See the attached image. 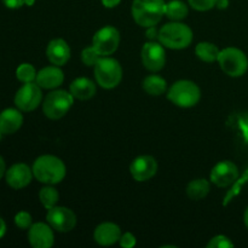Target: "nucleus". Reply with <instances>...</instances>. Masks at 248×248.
<instances>
[{
	"mask_svg": "<svg viewBox=\"0 0 248 248\" xmlns=\"http://www.w3.org/2000/svg\"><path fill=\"white\" fill-rule=\"evenodd\" d=\"M157 40L167 48L172 50H183L193 41V31L186 24L179 21L167 23L159 31Z\"/></svg>",
	"mask_w": 248,
	"mask_h": 248,
	"instance_id": "obj_3",
	"label": "nucleus"
},
{
	"mask_svg": "<svg viewBox=\"0 0 248 248\" xmlns=\"http://www.w3.org/2000/svg\"><path fill=\"white\" fill-rule=\"evenodd\" d=\"M157 162L150 155H140L136 157L130 165V173L137 182L149 181L156 174Z\"/></svg>",
	"mask_w": 248,
	"mask_h": 248,
	"instance_id": "obj_13",
	"label": "nucleus"
},
{
	"mask_svg": "<svg viewBox=\"0 0 248 248\" xmlns=\"http://www.w3.org/2000/svg\"><path fill=\"white\" fill-rule=\"evenodd\" d=\"M188 6L181 0H171L167 2L165 7V16H167L172 21H182L188 16Z\"/></svg>",
	"mask_w": 248,
	"mask_h": 248,
	"instance_id": "obj_24",
	"label": "nucleus"
},
{
	"mask_svg": "<svg viewBox=\"0 0 248 248\" xmlns=\"http://www.w3.org/2000/svg\"><path fill=\"white\" fill-rule=\"evenodd\" d=\"M43 92L41 87L36 82H26L18 89L15 94V106L21 111L35 110L41 103Z\"/></svg>",
	"mask_w": 248,
	"mask_h": 248,
	"instance_id": "obj_8",
	"label": "nucleus"
},
{
	"mask_svg": "<svg viewBox=\"0 0 248 248\" xmlns=\"http://www.w3.org/2000/svg\"><path fill=\"white\" fill-rule=\"evenodd\" d=\"M74 103V97L64 90H55L45 97L43 102V111L46 118L58 120L69 111Z\"/></svg>",
	"mask_w": 248,
	"mask_h": 248,
	"instance_id": "obj_6",
	"label": "nucleus"
},
{
	"mask_svg": "<svg viewBox=\"0 0 248 248\" xmlns=\"http://www.w3.org/2000/svg\"><path fill=\"white\" fill-rule=\"evenodd\" d=\"M101 57H103V56L99 55L98 51L93 46H89V47L84 48L81 52V61L87 67H94Z\"/></svg>",
	"mask_w": 248,
	"mask_h": 248,
	"instance_id": "obj_27",
	"label": "nucleus"
},
{
	"mask_svg": "<svg viewBox=\"0 0 248 248\" xmlns=\"http://www.w3.org/2000/svg\"><path fill=\"white\" fill-rule=\"evenodd\" d=\"M23 125V115L18 108H7L0 113V130L2 135H12Z\"/></svg>",
	"mask_w": 248,
	"mask_h": 248,
	"instance_id": "obj_19",
	"label": "nucleus"
},
{
	"mask_svg": "<svg viewBox=\"0 0 248 248\" xmlns=\"http://www.w3.org/2000/svg\"><path fill=\"white\" fill-rule=\"evenodd\" d=\"M143 90L150 96H161L166 92L167 82L162 77L156 74L148 75L142 82Z\"/></svg>",
	"mask_w": 248,
	"mask_h": 248,
	"instance_id": "obj_21",
	"label": "nucleus"
},
{
	"mask_svg": "<svg viewBox=\"0 0 248 248\" xmlns=\"http://www.w3.org/2000/svg\"><path fill=\"white\" fill-rule=\"evenodd\" d=\"M229 6V0H217V4H216V7L219 10H225Z\"/></svg>",
	"mask_w": 248,
	"mask_h": 248,
	"instance_id": "obj_36",
	"label": "nucleus"
},
{
	"mask_svg": "<svg viewBox=\"0 0 248 248\" xmlns=\"http://www.w3.org/2000/svg\"><path fill=\"white\" fill-rule=\"evenodd\" d=\"M2 136H4V135H2V132H1V130H0V140H1V137H2Z\"/></svg>",
	"mask_w": 248,
	"mask_h": 248,
	"instance_id": "obj_40",
	"label": "nucleus"
},
{
	"mask_svg": "<svg viewBox=\"0 0 248 248\" xmlns=\"http://www.w3.org/2000/svg\"><path fill=\"white\" fill-rule=\"evenodd\" d=\"M244 222H245V225H246V228L248 229V207L246 208V211H245V215H244Z\"/></svg>",
	"mask_w": 248,
	"mask_h": 248,
	"instance_id": "obj_38",
	"label": "nucleus"
},
{
	"mask_svg": "<svg viewBox=\"0 0 248 248\" xmlns=\"http://www.w3.org/2000/svg\"><path fill=\"white\" fill-rule=\"evenodd\" d=\"M69 92L73 97L80 101H86L92 98L96 94L97 87L96 84L89 78H78L70 84Z\"/></svg>",
	"mask_w": 248,
	"mask_h": 248,
	"instance_id": "obj_20",
	"label": "nucleus"
},
{
	"mask_svg": "<svg viewBox=\"0 0 248 248\" xmlns=\"http://www.w3.org/2000/svg\"><path fill=\"white\" fill-rule=\"evenodd\" d=\"M34 2H35V0H26V5H28V6H31Z\"/></svg>",
	"mask_w": 248,
	"mask_h": 248,
	"instance_id": "obj_39",
	"label": "nucleus"
},
{
	"mask_svg": "<svg viewBox=\"0 0 248 248\" xmlns=\"http://www.w3.org/2000/svg\"><path fill=\"white\" fill-rule=\"evenodd\" d=\"M1 1L7 9H11V10L19 9V7H22L24 4H26V0H1Z\"/></svg>",
	"mask_w": 248,
	"mask_h": 248,
	"instance_id": "obj_32",
	"label": "nucleus"
},
{
	"mask_svg": "<svg viewBox=\"0 0 248 248\" xmlns=\"http://www.w3.org/2000/svg\"><path fill=\"white\" fill-rule=\"evenodd\" d=\"M39 200L46 210H50L57 205L58 200H60V194L53 186H48L47 184V186H44L39 191Z\"/></svg>",
	"mask_w": 248,
	"mask_h": 248,
	"instance_id": "obj_25",
	"label": "nucleus"
},
{
	"mask_svg": "<svg viewBox=\"0 0 248 248\" xmlns=\"http://www.w3.org/2000/svg\"><path fill=\"white\" fill-rule=\"evenodd\" d=\"M234 244L232 240L225 235H217V236L212 237L210 242L207 244V248H232Z\"/></svg>",
	"mask_w": 248,
	"mask_h": 248,
	"instance_id": "obj_28",
	"label": "nucleus"
},
{
	"mask_svg": "<svg viewBox=\"0 0 248 248\" xmlns=\"http://www.w3.org/2000/svg\"><path fill=\"white\" fill-rule=\"evenodd\" d=\"M28 241L34 248H50L55 244L52 227L46 223H35L28 229Z\"/></svg>",
	"mask_w": 248,
	"mask_h": 248,
	"instance_id": "obj_14",
	"label": "nucleus"
},
{
	"mask_svg": "<svg viewBox=\"0 0 248 248\" xmlns=\"http://www.w3.org/2000/svg\"><path fill=\"white\" fill-rule=\"evenodd\" d=\"M94 78L99 86L111 90L120 84L123 79V68L115 58L103 56L94 65Z\"/></svg>",
	"mask_w": 248,
	"mask_h": 248,
	"instance_id": "obj_5",
	"label": "nucleus"
},
{
	"mask_svg": "<svg viewBox=\"0 0 248 248\" xmlns=\"http://www.w3.org/2000/svg\"><path fill=\"white\" fill-rule=\"evenodd\" d=\"M217 62L220 69L232 78L242 77L248 69L247 56L236 47H227L220 51Z\"/></svg>",
	"mask_w": 248,
	"mask_h": 248,
	"instance_id": "obj_7",
	"label": "nucleus"
},
{
	"mask_svg": "<svg viewBox=\"0 0 248 248\" xmlns=\"http://www.w3.org/2000/svg\"><path fill=\"white\" fill-rule=\"evenodd\" d=\"M120 246L124 248H132L136 246V236L132 232H125V234L121 235L120 240Z\"/></svg>",
	"mask_w": 248,
	"mask_h": 248,
	"instance_id": "obj_31",
	"label": "nucleus"
},
{
	"mask_svg": "<svg viewBox=\"0 0 248 248\" xmlns=\"http://www.w3.org/2000/svg\"><path fill=\"white\" fill-rule=\"evenodd\" d=\"M167 98L177 107L191 108L200 101V87L190 80H179L170 87L167 92Z\"/></svg>",
	"mask_w": 248,
	"mask_h": 248,
	"instance_id": "obj_4",
	"label": "nucleus"
},
{
	"mask_svg": "<svg viewBox=\"0 0 248 248\" xmlns=\"http://www.w3.org/2000/svg\"><path fill=\"white\" fill-rule=\"evenodd\" d=\"M189 5L196 11H208L216 7L217 0H188Z\"/></svg>",
	"mask_w": 248,
	"mask_h": 248,
	"instance_id": "obj_30",
	"label": "nucleus"
},
{
	"mask_svg": "<svg viewBox=\"0 0 248 248\" xmlns=\"http://www.w3.org/2000/svg\"><path fill=\"white\" fill-rule=\"evenodd\" d=\"M210 182L203 178L194 179L186 186V195L194 201H199L205 199L210 193Z\"/></svg>",
	"mask_w": 248,
	"mask_h": 248,
	"instance_id": "obj_22",
	"label": "nucleus"
},
{
	"mask_svg": "<svg viewBox=\"0 0 248 248\" xmlns=\"http://www.w3.org/2000/svg\"><path fill=\"white\" fill-rule=\"evenodd\" d=\"M64 80V74L60 69L58 65H48V67L43 68L36 74L35 82L41 87L46 90L57 89L58 86L63 84Z\"/></svg>",
	"mask_w": 248,
	"mask_h": 248,
	"instance_id": "obj_16",
	"label": "nucleus"
},
{
	"mask_svg": "<svg viewBox=\"0 0 248 248\" xmlns=\"http://www.w3.org/2000/svg\"><path fill=\"white\" fill-rule=\"evenodd\" d=\"M5 173H6V164L4 161V157L0 155V179L5 176Z\"/></svg>",
	"mask_w": 248,
	"mask_h": 248,
	"instance_id": "obj_35",
	"label": "nucleus"
},
{
	"mask_svg": "<svg viewBox=\"0 0 248 248\" xmlns=\"http://www.w3.org/2000/svg\"><path fill=\"white\" fill-rule=\"evenodd\" d=\"M220 50L212 43L208 41H202V43L198 44L195 47V53L201 61L207 63H212L218 61V56H219Z\"/></svg>",
	"mask_w": 248,
	"mask_h": 248,
	"instance_id": "obj_23",
	"label": "nucleus"
},
{
	"mask_svg": "<svg viewBox=\"0 0 248 248\" xmlns=\"http://www.w3.org/2000/svg\"><path fill=\"white\" fill-rule=\"evenodd\" d=\"M48 224L52 229L60 232H68L73 230L77 225V215L70 208L57 206L50 208L46 215Z\"/></svg>",
	"mask_w": 248,
	"mask_h": 248,
	"instance_id": "obj_11",
	"label": "nucleus"
},
{
	"mask_svg": "<svg viewBox=\"0 0 248 248\" xmlns=\"http://www.w3.org/2000/svg\"><path fill=\"white\" fill-rule=\"evenodd\" d=\"M165 46L157 41H148L143 45L140 51L142 63L150 72H160L166 63V52Z\"/></svg>",
	"mask_w": 248,
	"mask_h": 248,
	"instance_id": "obj_10",
	"label": "nucleus"
},
{
	"mask_svg": "<svg viewBox=\"0 0 248 248\" xmlns=\"http://www.w3.org/2000/svg\"><path fill=\"white\" fill-rule=\"evenodd\" d=\"M5 234H6V223L0 217V239H2Z\"/></svg>",
	"mask_w": 248,
	"mask_h": 248,
	"instance_id": "obj_37",
	"label": "nucleus"
},
{
	"mask_svg": "<svg viewBox=\"0 0 248 248\" xmlns=\"http://www.w3.org/2000/svg\"><path fill=\"white\" fill-rule=\"evenodd\" d=\"M15 224L22 230L29 229L31 227V216L26 211H21L15 216Z\"/></svg>",
	"mask_w": 248,
	"mask_h": 248,
	"instance_id": "obj_29",
	"label": "nucleus"
},
{
	"mask_svg": "<svg viewBox=\"0 0 248 248\" xmlns=\"http://www.w3.org/2000/svg\"><path fill=\"white\" fill-rule=\"evenodd\" d=\"M33 174L40 183L48 184H58L64 179L67 169L65 165L60 157L53 156V155H41L34 161Z\"/></svg>",
	"mask_w": 248,
	"mask_h": 248,
	"instance_id": "obj_1",
	"label": "nucleus"
},
{
	"mask_svg": "<svg viewBox=\"0 0 248 248\" xmlns=\"http://www.w3.org/2000/svg\"><path fill=\"white\" fill-rule=\"evenodd\" d=\"M121 229L118 224L111 222H106L99 224L94 229L93 239L101 246H111L119 242L121 237Z\"/></svg>",
	"mask_w": 248,
	"mask_h": 248,
	"instance_id": "obj_17",
	"label": "nucleus"
},
{
	"mask_svg": "<svg viewBox=\"0 0 248 248\" xmlns=\"http://www.w3.org/2000/svg\"><path fill=\"white\" fill-rule=\"evenodd\" d=\"M103 6H106L107 9H113V7L118 6L121 2V0H101Z\"/></svg>",
	"mask_w": 248,
	"mask_h": 248,
	"instance_id": "obj_34",
	"label": "nucleus"
},
{
	"mask_svg": "<svg viewBox=\"0 0 248 248\" xmlns=\"http://www.w3.org/2000/svg\"><path fill=\"white\" fill-rule=\"evenodd\" d=\"M239 177V169L234 162L224 160L216 165L210 174L211 182L219 188H227L232 186Z\"/></svg>",
	"mask_w": 248,
	"mask_h": 248,
	"instance_id": "obj_12",
	"label": "nucleus"
},
{
	"mask_svg": "<svg viewBox=\"0 0 248 248\" xmlns=\"http://www.w3.org/2000/svg\"><path fill=\"white\" fill-rule=\"evenodd\" d=\"M46 56L53 65L61 67L69 61L70 47L67 41L63 39H53L46 47Z\"/></svg>",
	"mask_w": 248,
	"mask_h": 248,
	"instance_id": "obj_18",
	"label": "nucleus"
},
{
	"mask_svg": "<svg viewBox=\"0 0 248 248\" xmlns=\"http://www.w3.org/2000/svg\"><path fill=\"white\" fill-rule=\"evenodd\" d=\"M36 70L31 63H22L16 69V77L21 82H33L36 79Z\"/></svg>",
	"mask_w": 248,
	"mask_h": 248,
	"instance_id": "obj_26",
	"label": "nucleus"
},
{
	"mask_svg": "<svg viewBox=\"0 0 248 248\" xmlns=\"http://www.w3.org/2000/svg\"><path fill=\"white\" fill-rule=\"evenodd\" d=\"M145 36L149 41H155L159 39V31L156 29V27H148L147 31H145Z\"/></svg>",
	"mask_w": 248,
	"mask_h": 248,
	"instance_id": "obj_33",
	"label": "nucleus"
},
{
	"mask_svg": "<svg viewBox=\"0 0 248 248\" xmlns=\"http://www.w3.org/2000/svg\"><path fill=\"white\" fill-rule=\"evenodd\" d=\"M33 176V170L28 165L19 162V164L12 165L9 170H6L5 179H6L9 186L18 190V189H23L29 186Z\"/></svg>",
	"mask_w": 248,
	"mask_h": 248,
	"instance_id": "obj_15",
	"label": "nucleus"
},
{
	"mask_svg": "<svg viewBox=\"0 0 248 248\" xmlns=\"http://www.w3.org/2000/svg\"><path fill=\"white\" fill-rule=\"evenodd\" d=\"M120 44V33L115 27L106 26L97 31L92 39V46L101 56H109L115 52Z\"/></svg>",
	"mask_w": 248,
	"mask_h": 248,
	"instance_id": "obj_9",
	"label": "nucleus"
},
{
	"mask_svg": "<svg viewBox=\"0 0 248 248\" xmlns=\"http://www.w3.org/2000/svg\"><path fill=\"white\" fill-rule=\"evenodd\" d=\"M165 0H133L131 14L138 26L143 28L156 26L165 16Z\"/></svg>",
	"mask_w": 248,
	"mask_h": 248,
	"instance_id": "obj_2",
	"label": "nucleus"
}]
</instances>
